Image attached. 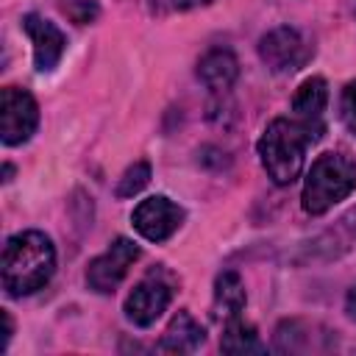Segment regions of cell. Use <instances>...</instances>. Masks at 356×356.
Here are the masks:
<instances>
[{"mask_svg":"<svg viewBox=\"0 0 356 356\" xmlns=\"http://www.w3.org/2000/svg\"><path fill=\"white\" fill-rule=\"evenodd\" d=\"M356 189V159L339 150L323 153L314 159L303 184V209L309 214H323L334 203L345 200Z\"/></svg>","mask_w":356,"mask_h":356,"instance_id":"3957f363","label":"cell"},{"mask_svg":"<svg viewBox=\"0 0 356 356\" xmlns=\"http://www.w3.org/2000/svg\"><path fill=\"white\" fill-rule=\"evenodd\" d=\"M339 117L345 122V128L350 134H356V81H350L345 89H342V97H339Z\"/></svg>","mask_w":356,"mask_h":356,"instance_id":"2e32d148","label":"cell"},{"mask_svg":"<svg viewBox=\"0 0 356 356\" xmlns=\"http://www.w3.org/2000/svg\"><path fill=\"white\" fill-rule=\"evenodd\" d=\"M147 181H150V164H147V161L131 164V167L122 172L120 184H117V197H134L136 192H142V189L147 186Z\"/></svg>","mask_w":356,"mask_h":356,"instance_id":"9a60e30c","label":"cell"},{"mask_svg":"<svg viewBox=\"0 0 356 356\" xmlns=\"http://www.w3.org/2000/svg\"><path fill=\"white\" fill-rule=\"evenodd\" d=\"M131 222L147 242H164L181 228L184 209L178 203H172L170 197H164V195H153V197H145L134 209Z\"/></svg>","mask_w":356,"mask_h":356,"instance_id":"8992f818","label":"cell"},{"mask_svg":"<svg viewBox=\"0 0 356 356\" xmlns=\"http://www.w3.org/2000/svg\"><path fill=\"white\" fill-rule=\"evenodd\" d=\"M325 103H328V86L323 78H306L295 97H292V111L298 120H306V122H323V111H325Z\"/></svg>","mask_w":356,"mask_h":356,"instance_id":"4fadbf2b","label":"cell"},{"mask_svg":"<svg viewBox=\"0 0 356 356\" xmlns=\"http://www.w3.org/2000/svg\"><path fill=\"white\" fill-rule=\"evenodd\" d=\"M348 220H350V228H353V231H356V209H353V211H350V217H348Z\"/></svg>","mask_w":356,"mask_h":356,"instance_id":"d6986e66","label":"cell"},{"mask_svg":"<svg viewBox=\"0 0 356 356\" xmlns=\"http://www.w3.org/2000/svg\"><path fill=\"white\" fill-rule=\"evenodd\" d=\"M203 339H206L203 325L189 312H178L170 320V325H167V331L159 342V350H164V353H192L203 345Z\"/></svg>","mask_w":356,"mask_h":356,"instance_id":"8fae6325","label":"cell"},{"mask_svg":"<svg viewBox=\"0 0 356 356\" xmlns=\"http://www.w3.org/2000/svg\"><path fill=\"white\" fill-rule=\"evenodd\" d=\"M259 56L273 72H292L309 58V47L300 31L281 25L259 39Z\"/></svg>","mask_w":356,"mask_h":356,"instance_id":"52a82bcc","label":"cell"},{"mask_svg":"<svg viewBox=\"0 0 356 356\" xmlns=\"http://www.w3.org/2000/svg\"><path fill=\"white\" fill-rule=\"evenodd\" d=\"M136 259H139L136 242H131L125 236H117L97 259L89 261V267H86V284H89V289H95L100 295L114 292L117 284L128 275V270H131V264Z\"/></svg>","mask_w":356,"mask_h":356,"instance_id":"5b68a950","label":"cell"},{"mask_svg":"<svg viewBox=\"0 0 356 356\" xmlns=\"http://www.w3.org/2000/svg\"><path fill=\"white\" fill-rule=\"evenodd\" d=\"M345 306H348V314L356 320V286L348 292V298H345Z\"/></svg>","mask_w":356,"mask_h":356,"instance_id":"e0dca14e","label":"cell"},{"mask_svg":"<svg viewBox=\"0 0 356 356\" xmlns=\"http://www.w3.org/2000/svg\"><path fill=\"white\" fill-rule=\"evenodd\" d=\"M200 3H206V0H172L175 8H192V6H200Z\"/></svg>","mask_w":356,"mask_h":356,"instance_id":"ac0fdd59","label":"cell"},{"mask_svg":"<svg viewBox=\"0 0 356 356\" xmlns=\"http://www.w3.org/2000/svg\"><path fill=\"white\" fill-rule=\"evenodd\" d=\"M220 348L225 353H261L264 350L256 328L250 323L239 320V317L228 320V325L222 331V339H220Z\"/></svg>","mask_w":356,"mask_h":356,"instance_id":"5bb4252c","label":"cell"},{"mask_svg":"<svg viewBox=\"0 0 356 356\" xmlns=\"http://www.w3.org/2000/svg\"><path fill=\"white\" fill-rule=\"evenodd\" d=\"M170 300H172V286L161 275L150 273L125 298V317L134 325L147 328V325H153L161 317V312L170 306Z\"/></svg>","mask_w":356,"mask_h":356,"instance_id":"ba28073f","label":"cell"},{"mask_svg":"<svg viewBox=\"0 0 356 356\" xmlns=\"http://www.w3.org/2000/svg\"><path fill=\"white\" fill-rule=\"evenodd\" d=\"M248 295H245V284L234 270H225L217 275L214 281V314L222 320H234L245 312Z\"/></svg>","mask_w":356,"mask_h":356,"instance_id":"7c38bea8","label":"cell"},{"mask_svg":"<svg viewBox=\"0 0 356 356\" xmlns=\"http://www.w3.org/2000/svg\"><path fill=\"white\" fill-rule=\"evenodd\" d=\"M22 28L33 42V64H36V70L39 72H50L64 56V47H67L64 33L58 31L56 22L39 17V14H25L22 17Z\"/></svg>","mask_w":356,"mask_h":356,"instance_id":"9c48e42d","label":"cell"},{"mask_svg":"<svg viewBox=\"0 0 356 356\" xmlns=\"http://www.w3.org/2000/svg\"><path fill=\"white\" fill-rule=\"evenodd\" d=\"M320 136H323V122H306L298 117H292V120L275 117L259 139L261 167L278 186L292 184L303 170L306 147L312 142H317Z\"/></svg>","mask_w":356,"mask_h":356,"instance_id":"6da1fadb","label":"cell"},{"mask_svg":"<svg viewBox=\"0 0 356 356\" xmlns=\"http://www.w3.org/2000/svg\"><path fill=\"white\" fill-rule=\"evenodd\" d=\"M239 75V61L231 50L214 47L197 61V78L211 89V92H228Z\"/></svg>","mask_w":356,"mask_h":356,"instance_id":"30bf717a","label":"cell"},{"mask_svg":"<svg viewBox=\"0 0 356 356\" xmlns=\"http://www.w3.org/2000/svg\"><path fill=\"white\" fill-rule=\"evenodd\" d=\"M3 289L11 298L42 289L56 270V248L42 231L14 234L3 248Z\"/></svg>","mask_w":356,"mask_h":356,"instance_id":"7a4b0ae2","label":"cell"},{"mask_svg":"<svg viewBox=\"0 0 356 356\" xmlns=\"http://www.w3.org/2000/svg\"><path fill=\"white\" fill-rule=\"evenodd\" d=\"M39 125V106L31 92L6 86L0 92V139L3 145H22Z\"/></svg>","mask_w":356,"mask_h":356,"instance_id":"277c9868","label":"cell"}]
</instances>
